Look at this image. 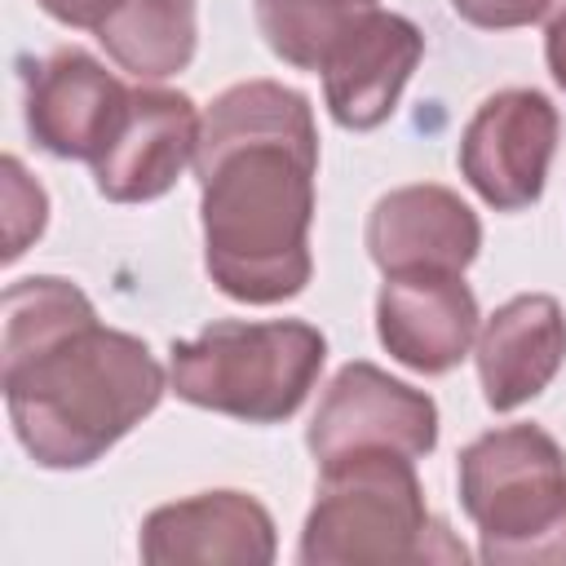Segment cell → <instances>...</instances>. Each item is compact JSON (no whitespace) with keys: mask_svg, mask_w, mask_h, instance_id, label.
Wrapping results in <instances>:
<instances>
[{"mask_svg":"<svg viewBox=\"0 0 566 566\" xmlns=\"http://www.w3.org/2000/svg\"><path fill=\"white\" fill-rule=\"evenodd\" d=\"M203 265L243 305H279L314 274L310 221L318 128L310 97L279 80H243L212 97L195 146Z\"/></svg>","mask_w":566,"mask_h":566,"instance_id":"cell-1","label":"cell"},{"mask_svg":"<svg viewBox=\"0 0 566 566\" xmlns=\"http://www.w3.org/2000/svg\"><path fill=\"white\" fill-rule=\"evenodd\" d=\"M0 380L13 433L40 469L102 460L168 389L146 340L102 327L97 314L27 354L0 358Z\"/></svg>","mask_w":566,"mask_h":566,"instance_id":"cell-2","label":"cell"},{"mask_svg":"<svg viewBox=\"0 0 566 566\" xmlns=\"http://www.w3.org/2000/svg\"><path fill=\"white\" fill-rule=\"evenodd\" d=\"M318 491L301 531L305 566L464 562V544L429 517L411 455L367 447L318 464Z\"/></svg>","mask_w":566,"mask_h":566,"instance_id":"cell-3","label":"cell"},{"mask_svg":"<svg viewBox=\"0 0 566 566\" xmlns=\"http://www.w3.org/2000/svg\"><path fill=\"white\" fill-rule=\"evenodd\" d=\"M460 509L491 566H566V451L539 424L473 438L455 464Z\"/></svg>","mask_w":566,"mask_h":566,"instance_id":"cell-4","label":"cell"},{"mask_svg":"<svg viewBox=\"0 0 566 566\" xmlns=\"http://www.w3.org/2000/svg\"><path fill=\"white\" fill-rule=\"evenodd\" d=\"M327 358L318 327L301 318L243 323L221 318L195 340H177L168 358L172 394L190 407L248 424H279L301 411Z\"/></svg>","mask_w":566,"mask_h":566,"instance_id":"cell-5","label":"cell"},{"mask_svg":"<svg viewBox=\"0 0 566 566\" xmlns=\"http://www.w3.org/2000/svg\"><path fill=\"white\" fill-rule=\"evenodd\" d=\"M305 447L318 464L367 447H389L416 460L438 447V402L376 363H345L310 416Z\"/></svg>","mask_w":566,"mask_h":566,"instance_id":"cell-6","label":"cell"},{"mask_svg":"<svg viewBox=\"0 0 566 566\" xmlns=\"http://www.w3.org/2000/svg\"><path fill=\"white\" fill-rule=\"evenodd\" d=\"M553 150L557 106L535 88H500L460 133V172L495 212H517L544 195Z\"/></svg>","mask_w":566,"mask_h":566,"instance_id":"cell-7","label":"cell"},{"mask_svg":"<svg viewBox=\"0 0 566 566\" xmlns=\"http://www.w3.org/2000/svg\"><path fill=\"white\" fill-rule=\"evenodd\" d=\"M203 115L186 93L133 88L115 137L93 159L97 195L111 203H146L177 186L186 164H195Z\"/></svg>","mask_w":566,"mask_h":566,"instance_id":"cell-8","label":"cell"},{"mask_svg":"<svg viewBox=\"0 0 566 566\" xmlns=\"http://www.w3.org/2000/svg\"><path fill=\"white\" fill-rule=\"evenodd\" d=\"M133 88H124L93 53L57 49L27 75V133L44 155L97 159L115 137Z\"/></svg>","mask_w":566,"mask_h":566,"instance_id":"cell-9","label":"cell"},{"mask_svg":"<svg viewBox=\"0 0 566 566\" xmlns=\"http://www.w3.org/2000/svg\"><path fill=\"white\" fill-rule=\"evenodd\" d=\"M376 336L402 367L442 376L478 340V296L455 270L385 274L376 296Z\"/></svg>","mask_w":566,"mask_h":566,"instance_id":"cell-10","label":"cell"},{"mask_svg":"<svg viewBox=\"0 0 566 566\" xmlns=\"http://www.w3.org/2000/svg\"><path fill=\"white\" fill-rule=\"evenodd\" d=\"M150 566H265L274 562V517L248 491H203L159 504L137 539Z\"/></svg>","mask_w":566,"mask_h":566,"instance_id":"cell-11","label":"cell"},{"mask_svg":"<svg viewBox=\"0 0 566 566\" xmlns=\"http://www.w3.org/2000/svg\"><path fill=\"white\" fill-rule=\"evenodd\" d=\"M420 53L424 35L411 18L389 13L380 4L367 9L323 62V97L332 119L354 133L380 128L394 115Z\"/></svg>","mask_w":566,"mask_h":566,"instance_id":"cell-12","label":"cell"},{"mask_svg":"<svg viewBox=\"0 0 566 566\" xmlns=\"http://www.w3.org/2000/svg\"><path fill=\"white\" fill-rule=\"evenodd\" d=\"M482 248L478 212L447 186L416 181L380 195L367 212V256L380 274L455 270L464 274Z\"/></svg>","mask_w":566,"mask_h":566,"instance_id":"cell-13","label":"cell"},{"mask_svg":"<svg viewBox=\"0 0 566 566\" xmlns=\"http://www.w3.org/2000/svg\"><path fill=\"white\" fill-rule=\"evenodd\" d=\"M478 385L491 411H513L544 394L566 363V314L544 292L504 301L478 327Z\"/></svg>","mask_w":566,"mask_h":566,"instance_id":"cell-14","label":"cell"},{"mask_svg":"<svg viewBox=\"0 0 566 566\" xmlns=\"http://www.w3.org/2000/svg\"><path fill=\"white\" fill-rule=\"evenodd\" d=\"M106 57L133 80H168L190 66L199 44V4L195 0H115L97 27Z\"/></svg>","mask_w":566,"mask_h":566,"instance_id":"cell-15","label":"cell"},{"mask_svg":"<svg viewBox=\"0 0 566 566\" xmlns=\"http://www.w3.org/2000/svg\"><path fill=\"white\" fill-rule=\"evenodd\" d=\"M367 9H376V0H256V27L274 57L296 71H323Z\"/></svg>","mask_w":566,"mask_h":566,"instance_id":"cell-16","label":"cell"},{"mask_svg":"<svg viewBox=\"0 0 566 566\" xmlns=\"http://www.w3.org/2000/svg\"><path fill=\"white\" fill-rule=\"evenodd\" d=\"M0 190H4V261H18L49 221V195L13 155L0 159Z\"/></svg>","mask_w":566,"mask_h":566,"instance_id":"cell-17","label":"cell"},{"mask_svg":"<svg viewBox=\"0 0 566 566\" xmlns=\"http://www.w3.org/2000/svg\"><path fill=\"white\" fill-rule=\"evenodd\" d=\"M451 9L482 31H513L539 22L548 13V0H451Z\"/></svg>","mask_w":566,"mask_h":566,"instance_id":"cell-18","label":"cell"},{"mask_svg":"<svg viewBox=\"0 0 566 566\" xmlns=\"http://www.w3.org/2000/svg\"><path fill=\"white\" fill-rule=\"evenodd\" d=\"M53 22L62 27H102V18L115 9V0H35Z\"/></svg>","mask_w":566,"mask_h":566,"instance_id":"cell-19","label":"cell"},{"mask_svg":"<svg viewBox=\"0 0 566 566\" xmlns=\"http://www.w3.org/2000/svg\"><path fill=\"white\" fill-rule=\"evenodd\" d=\"M544 57H548L553 80L566 88V0H548V13H544Z\"/></svg>","mask_w":566,"mask_h":566,"instance_id":"cell-20","label":"cell"}]
</instances>
